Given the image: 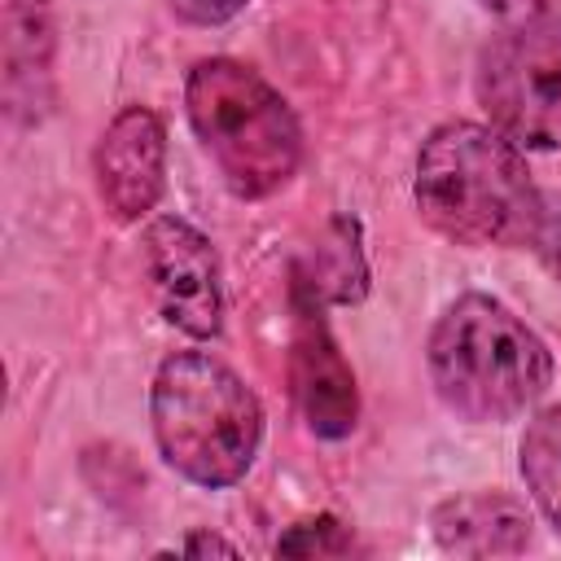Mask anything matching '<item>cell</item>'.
I'll list each match as a JSON object with an SVG mask.
<instances>
[{"label":"cell","mask_w":561,"mask_h":561,"mask_svg":"<svg viewBox=\"0 0 561 561\" xmlns=\"http://www.w3.org/2000/svg\"><path fill=\"white\" fill-rule=\"evenodd\" d=\"M478 105L517 149H561V26H508L473 70Z\"/></svg>","instance_id":"obj_5"},{"label":"cell","mask_w":561,"mask_h":561,"mask_svg":"<svg viewBox=\"0 0 561 561\" xmlns=\"http://www.w3.org/2000/svg\"><path fill=\"white\" fill-rule=\"evenodd\" d=\"M430 381L447 412L473 425L522 416L552 386L543 337L491 294H460L430 329Z\"/></svg>","instance_id":"obj_2"},{"label":"cell","mask_w":561,"mask_h":561,"mask_svg":"<svg viewBox=\"0 0 561 561\" xmlns=\"http://www.w3.org/2000/svg\"><path fill=\"white\" fill-rule=\"evenodd\" d=\"M171 4V13L180 18V22H188V26H224L228 18H237L245 4H254V0H167Z\"/></svg>","instance_id":"obj_14"},{"label":"cell","mask_w":561,"mask_h":561,"mask_svg":"<svg viewBox=\"0 0 561 561\" xmlns=\"http://www.w3.org/2000/svg\"><path fill=\"white\" fill-rule=\"evenodd\" d=\"M180 552H188V557H197V552H224V557H237V548H232L228 539H215V535H193V539H184Z\"/></svg>","instance_id":"obj_16"},{"label":"cell","mask_w":561,"mask_h":561,"mask_svg":"<svg viewBox=\"0 0 561 561\" xmlns=\"http://www.w3.org/2000/svg\"><path fill=\"white\" fill-rule=\"evenodd\" d=\"M149 421L162 460L206 491L241 482L263 443L259 394L206 351H175L158 364Z\"/></svg>","instance_id":"obj_3"},{"label":"cell","mask_w":561,"mask_h":561,"mask_svg":"<svg viewBox=\"0 0 561 561\" xmlns=\"http://www.w3.org/2000/svg\"><path fill=\"white\" fill-rule=\"evenodd\" d=\"M504 26H561V0H478Z\"/></svg>","instance_id":"obj_13"},{"label":"cell","mask_w":561,"mask_h":561,"mask_svg":"<svg viewBox=\"0 0 561 561\" xmlns=\"http://www.w3.org/2000/svg\"><path fill=\"white\" fill-rule=\"evenodd\" d=\"M53 0H4V96L13 118H44L53 96Z\"/></svg>","instance_id":"obj_10"},{"label":"cell","mask_w":561,"mask_h":561,"mask_svg":"<svg viewBox=\"0 0 561 561\" xmlns=\"http://www.w3.org/2000/svg\"><path fill=\"white\" fill-rule=\"evenodd\" d=\"M522 478L543 513V522L561 535V403L535 412L522 430Z\"/></svg>","instance_id":"obj_11"},{"label":"cell","mask_w":561,"mask_h":561,"mask_svg":"<svg viewBox=\"0 0 561 561\" xmlns=\"http://www.w3.org/2000/svg\"><path fill=\"white\" fill-rule=\"evenodd\" d=\"M539 250L548 254V263H552V272L561 280V215H548V224L539 232Z\"/></svg>","instance_id":"obj_15"},{"label":"cell","mask_w":561,"mask_h":561,"mask_svg":"<svg viewBox=\"0 0 561 561\" xmlns=\"http://www.w3.org/2000/svg\"><path fill=\"white\" fill-rule=\"evenodd\" d=\"M430 530L451 557H517L530 548L535 517L504 491L451 495L430 513Z\"/></svg>","instance_id":"obj_9"},{"label":"cell","mask_w":561,"mask_h":561,"mask_svg":"<svg viewBox=\"0 0 561 561\" xmlns=\"http://www.w3.org/2000/svg\"><path fill=\"white\" fill-rule=\"evenodd\" d=\"M145 276L167 324L210 342L224 329V285L215 245L180 215H158L145 228Z\"/></svg>","instance_id":"obj_6"},{"label":"cell","mask_w":561,"mask_h":561,"mask_svg":"<svg viewBox=\"0 0 561 561\" xmlns=\"http://www.w3.org/2000/svg\"><path fill=\"white\" fill-rule=\"evenodd\" d=\"M188 123L224 184L245 197H272L302 162V127L289 101L237 57H202L184 79Z\"/></svg>","instance_id":"obj_4"},{"label":"cell","mask_w":561,"mask_h":561,"mask_svg":"<svg viewBox=\"0 0 561 561\" xmlns=\"http://www.w3.org/2000/svg\"><path fill=\"white\" fill-rule=\"evenodd\" d=\"M96 197L118 224L145 219L167 184V127L149 105H127L110 118L92 149Z\"/></svg>","instance_id":"obj_7"},{"label":"cell","mask_w":561,"mask_h":561,"mask_svg":"<svg viewBox=\"0 0 561 561\" xmlns=\"http://www.w3.org/2000/svg\"><path fill=\"white\" fill-rule=\"evenodd\" d=\"M294 394L307 416V430L320 438H346L359 416L355 373L342 359L320 311H298L294 329Z\"/></svg>","instance_id":"obj_8"},{"label":"cell","mask_w":561,"mask_h":561,"mask_svg":"<svg viewBox=\"0 0 561 561\" xmlns=\"http://www.w3.org/2000/svg\"><path fill=\"white\" fill-rule=\"evenodd\" d=\"M412 197L421 219L456 245H539L548 206L522 149L486 123H438L416 153Z\"/></svg>","instance_id":"obj_1"},{"label":"cell","mask_w":561,"mask_h":561,"mask_svg":"<svg viewBox=\"0 0 561 561\" xmlns=\"http://www.w3.org/2000/svg\"><path fill=\"white\" fill-rule=\"evenodd\" d=\"M355 548L351 530L337 522V517H307L298 526H289L280 539H276V552L280 557H346Z\"/></svg>","instance_id":"obj_12"}]
</instances>
